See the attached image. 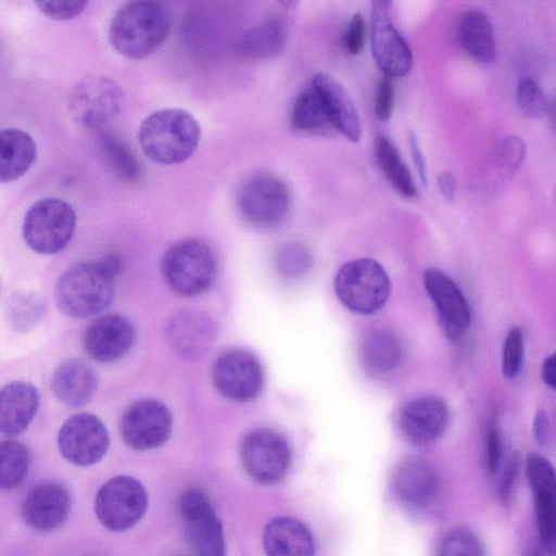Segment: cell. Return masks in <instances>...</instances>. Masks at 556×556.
Returning <instances> with one entry per match:
<instances>
[{
    "label": "cell",
    "mask_w": 556,
    "mask_h": 556,
    "mask_svg": "<svg viewBox=\"0 0 556 556\" xmlns=\"http://www.w3.org/2000/svg\"><path fill=\"white\" fill-rule=\"evenodd\" d=\"M200 138L201 128L197 118L178 108L151 113L142 121L138 131L143 153L163 165L187 161L197 150Z\"/></svg>",
    "instance_id": "1"
},
{
    "label": "cell",
    "mask_w": 556,
    "mask_h": 556,
    "mask_svg": "<svg viewBox=\"0 0 556 556\" xmlns=\"http://www.w3.org/2000/svg\"><path fill=\"white\" fill-rule=\"evenodd\" d=\"M169 20L162 4L130 1L114 14L109 28L112 47L123 56L141 60L154 53L166 40Z\"/></svg>",
    "instance_id": "2"
},
{
    "label": "cell",
    "mask_w": 556,
    "mask_h": 556,
    "mask_svg": "<svg viewBox=\"0 0 556 556\" xmlns=\"http://www.w3.org/2000/svg\"><path fill=\"white\" fill-rule=\"evenodd\" d=\"M115 277L101 258L75 264L56 283L58 307L78 319L102 312L113 301Z\"/></svg>",
    "instance_id": "3"
},
{
    "label": "cell",
    "mask_w": 556,
    "mask_h": 556,
    "mask_svg": "<svg viewBox=\"0 0 556 556\" xmlns=\"http://www.w3.org/2000/svg\"><path fill=\"white\" fill-rule=\"evenodd\" d=\"M166 285L182 296H197L207 291L216 275V263L210 247L199 239H182L170 245L162 258Z\"/></svg>",
    "instance_id": "4"
},
{
    "label": "cell",
    "mask_w": 556,
    "mask_h": 556,
    "mask_svg": "<svg viewBox=\"0 0 556 556\" xmlns=\"http://www.w3.org/2000/svg\"><path fill=\"white\" fill-rule=\"evenodd\" d=\"M334 291L349 311L372 315L386 305L391 283L387 271L377 261L364 257L340 267L334 278Z\"/></svg>",
    "instance_id": "5"
},
{
    "label": "cell",
    "mask_w": 556,
    "mask_h": 556,
    "mask_svg": "<svg viewBox=\"0 0 556 556\" xmlns=\"http://www.w3.org/2000/svg\"><path fill=\"white\" fill-rule=\"evenodd\" d=\"M76 213L72 205L58 198L35 202L23 220V239L34 252L52 255L64 250L76 228Z\"/></svg>",
    "instance_id": "6"
},
{
    "label": "cell",
    "mask_w": 556,
    "mask_h": 556,
    "mask_svg": "<svg viewBox=\"0 0 556 556\" xmlns=\"http://www.w3.org/2000/svg\"><path fill=\"white\" fill-rule=\"evenodd\" d=\"M291 193L277 175L257 172L247 177L237 192V207L241 218L256 228H271L288 215Z\"/></svg>",
    "instance_id": "7"
},
{
    "label": "cell",
    "mask_w": 556,
    "mask_h": 556,
    "mask_svg": "<svg viewBox=\"0 0 556 556\" xmlns=\"http://www.w3.org/2000/svg\"><path fill=\"white\" fill-rule=\"evenodd\" d=\"M148 506L143 484L130 476H117L98 491L94 513L100 523L111 531H125L134 527Z\"/></svg>",
    "instance_id": "8"
},
{
    "label": "cell",
    "mask_w": 556,
    "mask_h": 556,
    "mask_svg": "<svg viewBox=\"0 0 556 556\" xmlns=\"http://www.w3.org/2000/svg\"><path fill=\"white\" fill-rule=\"evenodd\" d=\"M240 458L247 473L261 484H275L289 471L292 454L286 438L279 432L260 428L244 435Z\"/></svg>",
    "instance_id": "9"
},
{
    "label": "cell",
    "mask_w": 556,
    "mask_h": 556,
    "mask_svg": "<svg viewBox=\"0 0 556 556\" xmlns=\"http://www.w3.org/2000/svg\"><path fill=\"white\" fill-rule=\"evenodd\" d=\"M124 92L113 79L90 75L79 80L68 96V111L84 128L97 129L119 113Z\"/></svg>",
    "instance_id": "10"
},
{
    "label": "cell",
    "mask_w": 556,
    "mask_h": 556,
    "mask_svg": "<svg viewBox=\"0 0 556 556\" xmlns=\"http://www.w3.org/2000/svg\"><path fill=\"white\" fill-rule=\"evenodd\" d=\"M178 510L187 540L198 556H226L222 522L202 491H185Z\"/></svg>",
    "instance_id": "11"
},
{
    "label": "cell",
    "mask_w": 556,
    "mask_h": 556,
    "mask_svg": "<svg viewBox=\"0 0 556 556\" xmlns=\"http://www.w3.org/2000/svg\"><path fill=\"white\" fill-rule=\"evenodd\" d=\"M391 2H371V53L377 66L388 77L405 76L413 66L412 50L400 34L390 14Z\"/></svg>",
    "instance_id": "12"
},
{
    "label": "cell",
    "mask_w": 556,
    "mask_h": 556,
    "mask_svg": "<svg viewBox=\"0 0 556 556\" xmlns=\"http://www.w3.org/2000/svg\"><path fill=\"white\" fill-rule=\"evenodd\" d=\"M216 390L227 400L245 403L255 400L264 386V371L250 352L231 350L214 363L212 372Z\"/></svg>",
    "instance_id": "13"
},
{
    "label": "cell",
    "mask_w": 556,
    "mask_h": 556,
    "mask_svg": "<svg viewBox=\"0 0 556 556\" xmlns=\"http://www.w3.org/2000/svg\"><path fill=\"white\" fill-rule=\"evenodd\" d=\"M109 444L110 438L104 424L89 413L71 416L58 433L61 455L76 466L97 464L105 455Z\"/></svg>",
    "instance_id": "14"
},
{
    "label": "cell",
    "mask_w": 556,
    "mask_h": 556,
    "mask_svg": "<svg viewBox=\"0 0 556 556\" xmlns=\"http://www.w3.org/2000/svg\"><path fill=\"white\" fill-rule=\"evenodd\" d=\"M173 417L168 407L153 399L132 403L121 420V433L125 443L137 451L162 446L169 439Z\"/></svg>",
    "instance_id": "15"
},
{
    "label": "cell",
    "mask_w": 556,
    "mask_h": 556,
    "mask_svg": "<svg viewBox=\"0 0 556 556\" xmlns=\"http://www.w3.org/2000/svg\"><path fill=\"white\" fill-rule=\"evenodd\" d=\"M441 481L431 464L420 458L400 462L391 475V491L395 500L412 510L429 508L438 500Z\"/></svg>",
    "instance_id": "16"
},
{
    "label": "cell",
    "mask_w": 556,
    "mask_h": 556,
    "mask_svg": "<svg viewBox=\"0 0 556 556\" xmlns=\"http://www.w3.org/2000/svg\"><path fill=\"white\" fill-rule=\"evenodd\" d=\"M422 281L445 336L453 341L459 340L471 321L470 308L463 292L445 273L435 267L425 270Z\"/></svg>",
    "instance_id": "17"
},
{
    "label": "cell",
    "mask_w": 556,
    "mask_h": 556,
    "mask_svg": "<svg viewBox=\"0 0 556 556\" xmlns=\"http://www.w3.org/2000/svg\"><path fill=\"white\" fill-rule=\"evenodd\" d=\"M71 511L67 488L58 481L45 480L33 485L25 495L21 514L33 530L48 532L61 527Z\"/></svg>",
    "instance_id": "18"
},
{
    "label": "cell",
    "mask_w": 556,
    "mask_h": 556,
    "mask_svg": "<svg viewBox=\"0 0 556 556\" xmlns=\"http://www.w3.org/2000/svg\"><path fill=\"white\" fill-rule=\"evenodd\" d=\"M217 337V326L205 312L184 309L176 313L166 326L169 346L179 356L195 361L205 355Z\"/></svg>",
    "instance_id": "19"
},
{
    "label": "cell",
    "mask_w": 556,
    "mask_h": 556,
    "mask_svg": "<svg viewBox=\"0 0 556 556\" xmlns=\"http://www.w3.org/2000/svg\"><path fill=\"white\" fill-rule=\"evenodd\" d=\"M135 341L134 325L119 314H109L89 325L83 337V346L93 361L112 363L125 356Z\"/></svg>",
    "instance_id": "20"
},
{
    "label": "cell",
    "mask_w": 556,
    "mask_h": 556,
    "mask_svg": "<svg viewBox=\"0 0 556 556\" xmlns=\"http://www.w3.org/2000/svg\"><path fill=\"white\" fill-rule=\"evenodd\" d=\"M450 410L437 396H420L407 402L399 414V426L412 443L426 445L437 441L446 431Z\"/></svg>",
    "instance_id": "21"
},
{
    "label": "cell",
    "mask_w": 556,
    "mask_h": 556,
    "mask_svg": "<svg viewBox=\"0 0 556 556\" xmlns=\"http://www.w3.org/2000/svg\"><path fill=\"white\" fill-rule=\"evenodd\" d=\"M312 86L318 93L330 125L352 142L362 137V125L353 100L343 85L327 73H317Z\"/></svg>",
    "instance_id": "22"
},
{
    "label": "cell",
    "mask_w": 556,
    "mask_h": 556,
    "mask_svg": "<svg viewBox=\"0 0 556 556\" xmlns=\"http://www.w3.org/2000/svg\"><path fill=\"white\" fill-rule=\"evenodd\" d=\"M98 376L92 367L78 358L62 362L53 371L51 391L64 405L77 408L86 405L94 395Z\"/></svg>",
    "instance_id": "23"
},
{
    "label": "cell",
    "mask_w": 556,
    "mask_h": 556,
    "mask_svg": "<svg viewBox=\"0 0 556 556\" xmlns=\"http://www.w3.org/2000/svg\"><path fill=\"white\" fill-rule=\"evenodd\" d=\"M40 403L37 388L26 381H13L0 389V433L16 435L34 419Z\"/></svg>",
    "instance_id": "24"
},
{
    "label": "cell",
    "mask_w": 556,
    "mask_h": 556,
    "mask_svg": "<svg viewBox=\"0 0 556 556\" xmlns=\"http://www.w3.org/2000/svg\"><path fill=\"white\" fill-rule=\"evenodd\" d=\"M266 556H314L315 543L309 530L299 520L276 517L264 529Z\"/></svg>",
    "instance_id": "25"
},
{
    "label": "cell",
    "mask_w": 556,
    "mask_h": 556,
    "mask_svg": "<svg viewBox=\"0 0 556 556\" xmlns=\"http://www.w3.org/2000/svg\"><path fill=\"white\" fill-rule=\"evenodd\" d=\"M457 36L462 48L475 61L491 64L496 60L494 28L484 12L467 11L459 21Z\"/></svg>",
    "instance_id": "26"
},
{
    "label": "cell",
    "mask_w": 556,
    "mask_h": 556,
    "mask_svg": "<svg viewBox=\"0 0 556 556\" xmlns=\"http://www.w3.org/2000/svg\"><path fill=\"white\" fill-rule=\"evenodd\" d=\"M37 155L36 142L17 128L0 130V182H10L23 176Z\"/></svg>",
    "instance_id": "27"
},
{
    "label": "cell",
    "mask_w": 556,
    "mask_h": 556,
    "mask_svg": "<svg viewBox=\"0 0 556 556\" xmlns=\"http://www.w3.org/2000/svg\"><path fill=\"white\" fill-rule=\"evenodd\" d=\"M287 40L285 22L269 17L245 30L236 43V53L243 59L258 60L280 52Z\"/></svg>",
    "instance_id": "28"
},
{
    "label": "cell",
    "mask_w": 556,
    "mask_h": 556,
    "mask_svg": "<svg viewBox=\"0 0 556 556\" xmlns=\"http://www.w3.org/2000/svg\"><path fill=\"white\" fill-rule=\"evenodd\" d=\"M361 354L365 369L379 376L397 367L402 358V346L394 334L379 329L365 337Z\"/></svg>",
    "instance_id": "29"
},
{
    "label": "cell",
    "mask_w": 556,
    "mask_h": 556,
    "mask_svg": "<svg viewBox=\"0 0 556 556\" xmlns=\"http://www.w3.org/2000/svg\"><path fill=\"white\" fill-rule=\"evenodd\" d=\"M377 162L393 188L406 198H414L417 188L408 167L403 162L396 147L383 134L375 139Z\"/></svg>",
    "instance_id": "30"
},
{
    "label": "cell",
    "mask_w": 556,
    "mask_h": 556,
    "mask_svg": "<svg viewBox=\"0 0 556 556\" xmlns=\"http://www.w3.org/2000/svg\"><path fill=\"white\" fill-rule=\"evenodd\" d=\"M46 311L45 299L33 291H17L7 302L5 317L16 332L25 333L34 329Z\"/></svg>",
    "instance_id": "31"
},
{
    "label": "cell",
    "mask_w": 556,
    "mask_h": 556,
    "mask_svg": "<svg viewBox=\"0 0 556 556\" xmlns=\"http://www.w3.org/2000/svg\"><path fill=\"white\" fill-rule=\"evenodd\" d=\"M30 466L28 448L15 440L0 442V491H12L25 480Z\"/></svg>",
    "instance_id": "32"
},
{
    "label": "cell",
    "mask_w": 556,
    "mask_h": 556,
    "mask_svg": "<svg viewBox=\"0 0 556 556\" xmlns=\"http://www.w3.org/2000/svg\"><path fill=\"white\" fill-rule=\"evenodd\" d=\"M291 124L300 131H317L331 126L313 86L305 88L296 97L291 111Z\"/></svg>",
    "instance_id": "33"
},
{
    "label": "cell",
    "mask_w": 556,
    "mask_h": 556,
    "mask_svg": "<svg viewBox=\"0 0 556 556\" xmlns=\"http://www.w3.org/2000/svg\"><path fill=\"white\" fill-rule=\"evenodd\" d=\"M99 139L104 159L112 169L124 180H137L140 167L130 148L112 134L103 132Z\"/></svg>",
    "instance_id": "34"
},
{
    "label": "cell",
    "mask_w": 556,
    "mask_h": 556,
    "mask_svg": "<svg viewBox=\"0 0 556 556\" xmlns=\"http://www.w3.org/2000/svg\"><path fill=\"white\" fill-rule=\"evenodd\" d=\"M434 556H484V548L475 532L457 528L445 532L440 538Z\"/></svg>",
    "instance_id": "35"
},
{
    "label": "cell",
    "mask_w": 556,
    "mask_h": 556,
    "mask_svg": "<svg viewBox=\"0 0 556 556\" xmlns=\"http://www.w3.org/2000/svg\"><path fill=\"white\" fill-rule=\"evenodd\" d=\"M534 514L538 532L551 555H554L556 538L555 492L534 494Z\"/></svg>",
    "instance_id": "36"
},
{
    "label": "cell",
    "mask_w": 556,
    "mask_h": 556,
    "mask_svg": "<svg viewBox=\"0 0 556 556\" xmlns=\"http://www.w3.org/2000/svg\"><path fill=\"white\" fill-rule=\"evenodd\" d=\"M313 263L309 250L300 243H288L280 248L276 256L278 271L289 278L305 274Z\"/></svg>",
    "instance_id": "37"
},
{
    "label": "cell",
    "mask_w": 556,
    "mask_h": 556,
    "mask_svg": "<svg viewBox=\"0 0 556 556\" xmlns=\"http://www.w3.org/2000/svg\"><path fill=\"white\" fill-rule=\"evenodd\" d=\"M516 101L519 111L528 117L543 116L547 109V101L538 83L531 77H522L516 91Z\"/></svg>",
    "instance_id": "38"
},
{
    "label": "cell",
    "mask_w": 556,
    "mask_h": 556,
    "mask_svg": "<svg viewBox=\"0 0 556 556\" xmlns=\"http://www.w3.org/2000/svg\"><path fill=\"white\" fill-rule=\"evenodd\" d=\"M526 473L533 494L555 492V472L552 464L538 453L526 458Z\"/></svg>",
    "instance_id": "39"
},
{
    "label": "cell",
    "mask_w": 556,
    "mask_h": 556,
    "mask_svg": "<svg viewBox=\"0 0 556 556\" xmlns=\"http://www.w3.org/2000/svg\"><path fill=\"white\" fill-rule=\"evenodd\" d=\"M523 336L520 328L515 327L507 333L503 353L502 371L506 379H515L522 366Z\"/></svg>",
    "instance_id": "40"
},
{
    "label": "cell",
    "mask_w": 556,
    "mask_h": 556,
    "mask_svg": "<svg viewBox=\"0 0 556 556\" xmlns=\"http://www.w3.org/2000/svg\"><path fill=\"white\" fill-rule=\"evenodd\" d=\"M39 10L47 16L56 21H67L78 16L88 5L87 1L78 0H49L36 2Z\"/></svg>",
    "instance_id": "41"
},
{
    "label": "cell",
    "mask_w": 556,
    "mask_h": 556,
    "mask_svg": "<svg viewBox=\"0 0 556 556\" xmlns=\"http://www.w3.org/2000/svg\"><path fill=\"white\" fill-rule=\"evenodd\" d=\"M503 444L500 430L495 422H490L484 438V465L486 472L492 476L501 467Z\"/></svg>",
    "instance_id": "42"
},
{
    "label": "cell",
    "mask_w": 556,
    "mask_h": 556,
    "mask_svg": "<svg viewBox=\"0 0 556 556\" xmlns=\"http://www.w3.org/2000/svg\"><path fill=\"white\" fill-rule=\"evenodd\" d=\"M526 146L519 137L509 136L502 142L500 149V161L508 172H516L525 157Z\"/></svg>",
    "instance_id": "43"
},
{
    "label": "cell",
    "mask_w": 556,
    "mask_h": 556,
    "mask_svg": "<svg viewBox=\"0 0 556 556\" xmlns=\"http://www.w3.org/2000/svg\"><path fill=\"white\" fill-rule=\"evenodd\" d=\"M394 106V87L390 77L380 78L375 97V114L379 121H388Z\"/></svg>",
    "instance_id": "44"
},
{
    "label": "cell",
    "mask_w": 556,
    "mask_h": 556,
    "mask_svg": "<svg viewBox=\"0 0 556 556\" xmlns=\"http://www.w3.org/2000/svg\"><path fill=\"white\" fill-rule=\"evenodd\" d=\"M365 45V23L359 13L353 14L349 26L343 35V47L352 55L362 52Z\"/></svg>",
    "instance_id": "45"
},
{
    "label": "cell",
    "mask_w": 556,
    "mask_h": 556,
    "mask_svg": "<svg viewBox=\"0 0 556 556\" xmlns=\"http://www.w3.org/2000/svg\"><path fill=\"white\" fill-rule=\"evenodd\" d=\"M518 473V460L513 455L505 464L504 468L500 473L497 494L503 504H508L514 494Z\"/></svg>",
    "instance_id": "46"
},
{
    "label": "cell",
    "mask_w": 556,
    "mask_h": 556,
    "mask_svg": "<svg viewBox=\"0 0 556 556\" xmlns=\"http://www.w3.org/2000/svg\"><path fill=\"white\" fill-rule=\"evenodd\" d=\"M407 140H408L412 159H413L415 168L418 173L419 179L422 185H427L428 173H427L426 159H425L424 152L420 148L418 137L414 131H409L407 134Z\"/></svg>",
    "instance_id": "47"
},
{
    "label": "cell",
    "mask_w": 556,
    "mask_h": 556,
    "mask_svg": "<svg viewBox=\"0 0 556 556\" xmlns=\"http://www.w3.org/2000/svg\"><path fill=\"white\" fill-rule=\"evenodd\" d=\"M533 435L538 444L545 446L551 437L548 418L543 410H538L533 419Z\"/></svg>",
    "instance_id": "48"
},
{
    "label": "cell",
    "mask_w": 556,
    "mask_h": 556,
    "mask_svg": "<svg viewBox=\"0 0 556 556\" xmlns=\"http://www.w3.org/2000/svg\"><path fill=\"white\" fill-rule=\"evenodd\" d=\"M438 188L442 197L450 203L455 200L457 191V181L453 173L442 172L438 176Z\"/></svg>",
    "instance_id": "49"
},
{
    "label": "cell",
    "mask_w": 556,
    "mask_h": 556,
    "mask_svg": "<svg viewBox=\"0 0 556 556\" xmlns=\"http://www.w3.org/2000/svg\"><path fill=\"white\" fill-rule=\"evenodd\" d=\"M556 357L555 354L547 356L542 364V379L551 389L556 388V374H555Z\"/></svg>",
    "instance_id": "50"
},
{
    "label": "cell",
    "mask_w": 556,
    "mask_h": 556,
    "mask_svg": "<svg viewBox=\"0 0 556 556\" xmlns=\"http://www.w3.org/2000/svg\"><path fill=\"white\" fill-rule=\"evenodd\" d=\"M530 556H541L540 553L538 551H533Z\"/></svg>",
    "instance_id": "51"
},
{
    "label": "cell",
    "mask_w": 556,
    "mask_h": 556,
    "mask_svg": "<svg viewBox=\"0 0 556 556\" xmlns=\"http://www.w3.org/2000/svg\"><path fill=\"white\" fill-rule=\"evenodd\" d=\"M0 289H1V283H0Z\"/></svg>",
    "instance_id": "52"
}]
</instances>
